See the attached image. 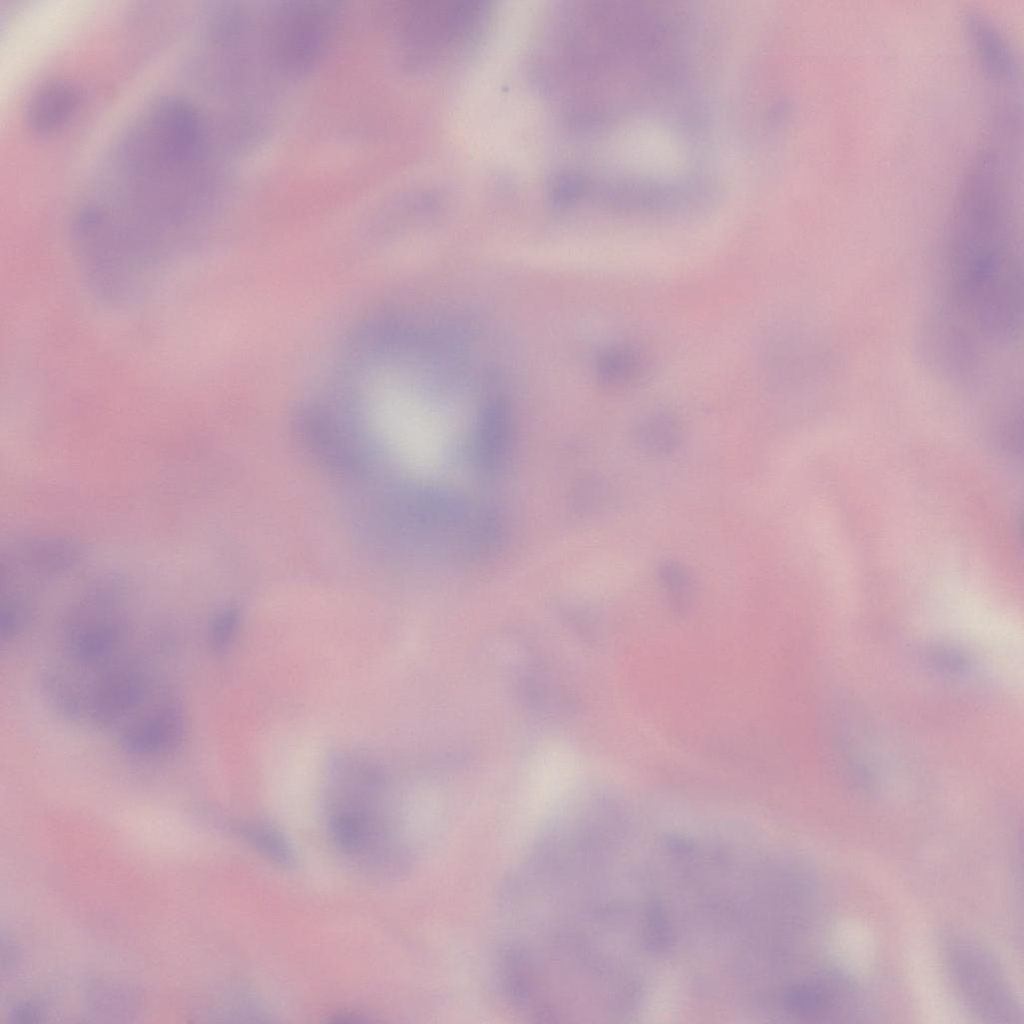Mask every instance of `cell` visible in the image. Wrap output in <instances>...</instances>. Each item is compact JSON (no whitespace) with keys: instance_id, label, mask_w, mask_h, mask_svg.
<instances>
[{"instance_id":"2","label":"cell","mask_w":1024,"mask_h":1024,"mask_svg":"<svg viewBox=\"0 0 1024 1024\" xmlns=\"http://www.w3.org/2000/svg\"><path fill=\"white\" fill-rule=\"evenodd\" d=\"M941 955L953 992L972 1015L988 1023L1022 1021V1009L1005 970L981 942L951 932L941 941Z\"/></svg>"},{"instance_id":"15","label":"cell","mask_w":1024,"mask_h":1024,"mask_svg":"<svg viewBox=\"0 0 1024 1024\" xmlns=\"http://www.w3.org/2000/svg\"><path fill=\"white\" fill-rule=\"evenodd\" d=\"M238 623L235 609L223 610L214 620L210 633L211 645L215 650H223L230 643Z\"/></svg>"},{"instance_id":"10","label":"cell","mask_w":1024,"mask_h":1024,"mask_svg":"<svg viewBox=\"0 0 1024 1024\" xmlns=\"http://www.w3.org/2000/svg\"><path fill=\"white\" fill-rule=\"evenodd\" d=\"M329 827L334 844L347 854L359 853L370 841L369 818L361 809L339 807L331 815Z\"/></svg>"},{"instance_id":"11","label":"cell","mask_w":1024,"mask_h":1024,"mask_svg":"<svg viewBox=\"0 0 1024 1024\" xmlns=\"http://www.w3.org/2000/svg\"><path fill=\"white\" fill-rule=\"evenodd\" d=\"M646 363L641 352L631 347H617L601 360L600 374L612 385H627L641 379Z\"/></svg>"},{"instance_id":"5","label":"cell","mask_w":1024,"mask_h":1024,"mask_svg":"<svg viewBox=\"0 0 1024 1024\" xmlns=\"http://www.w3.org/2000/svg\"><path fill=\"white\" fill-rule=\"evenodd\" d=\"M966 26L983 70L998 83L1012 81L1016 72V62L1006 39L980 15L968 16Z\"/></svg>"},{"instance_id":"13","label":"cell","mask_w":1024,"mask_h":1024,"mask_svg":"<svg viewBox=\"0 0 1024 1024\" xmlns=\"http://www.w3.org/2000/svg\"><path fill=\"white\" fill-rule=\"evenodd\" d=\"M657 579L667 592L676 598L687 595L692 588V576L679 562L666 560L657 568Z\"/></svg>"},{"instance_id":"3","label":"cell","mask_w":1024,"mask_h":1024,"mask_svg":"<svg viewBox=\"0 0 1024 1024\" xmlns=\"http://www.w3.org/2000/svg\"><path fill=\"white\" fill-rule=\"evenodd\" d=\"M183 731L179 712L164 707L130 725L122 735V744L135 754H161L178 746Z\"/></svg>"},{"instance_id":"4","label":"cell","mask_w":1024,"mask_h":1024,"mask_svg":"<svg viewBox=\"0 0 1024 1024\" xmlns=\"http://www.w3.org/2000/svg\"><path fill=\"white\" fill-rule=\"evenodd\" d=\"M145 695L142 677L133 670H115L103 677L93 695L94 716L104 723L117 720L134 707Z\"/></svg>"},{"instance_id":"9","label":"cell","mask_w":1024,"mask_h":1024,"mask_svg":"<svg viewBox=\"0 0 1024 1024\" xmlns=\"http://www.w3.org/2000/svg\"><path fill=\"white\" fill-rule=\"evenodd\" d=\"M680 428L676 419L662 411L643 415L636 426V439L640 449L654 456L672 453L680 442Z\"/></svg>"},{"instance_id":"8","label":"cell","mask_w":1024,"mask_h":1024,"mask_svg":"<svg viewBox=\"0 0 1024 1024\" xmlns=\"http://www.w3.org/2000/svg\"><path fill=\"white\" fill-rule=\"evenodd\" d=\"M119 635V625L115 621L89 622L74 629L70 641L71 651L82 662H96L113 651Z\"/></svg>"},{"instance_id":"1","label":"cell","mask_w":1024,"mask_h":1024,"mask_svg":"<svg viewBox=\"0 0 1024 1024\" xmlns=\"http://www.w3.org/2000/svg\"><path fill=\"white\" fill-rule=\"evenodd\" d=\"M1005 176L989 163L969 167L952 209L943 258L957 319L997 343L1014 340L1022 319L1021 261Z\"/></svg>"},{"instance_id":"12","label":"cell","mask_w":1024,"mask_h":1024,"mask_svg":"<svg viewBox=\"0 0 1024 1024\" xmlns=\"http://www.w3.org/2000/svg\"><path fill=\"white\" fill-rule=\"evenodd\" d=\"M244 832L253 846L275 863L282 865L291 863L293 855L290 844L275 828L258 825L248 827Z\"/></svg>"},{"instance_id":"14","label":"cell","mask_w":1024,"mask_h":1024,"mask_svg":"<svg viewBox=\"0 0 1024 1024\" xmlns=\"http://www.w3.org/2000/svg\"><path fill=\"white\" fill-rule=\"evenodd\" d=\"M928 665L942 673H958L965 669V657L949 646H932L925 651Z\"/></svg>"},{"instance_id":"7","label":"cell","mask_w":1024,"mask_h":1024,"mask_svg":"<svg viewBox=\"0 0 1024 1024\" xmlns=\"http://www.w3.org/2000/svg\"><path fill=\"white\" fill-rule=\"evenodd\" d=\"M289 20L286 41L289 57L297 63L310 60L321 48L328 33V11L318 7H305L294 11Z\"/></svg>"},{"instance_id":"6","label":"cell","mask_w":1024,"mask_h":1024,"mask_svg":"<svg viewBox=\"0 0 1024 1024\" xmlns=\"http://www.w3.org/2000/svg\"><path fill=\"white\" fill-rule=\"evenodd\" d=\"M77 100V92L70 83L49 81L40 86L28 101L27 121L39 131L55 129L70 117Z\"/></svg>"}]
</instances>
